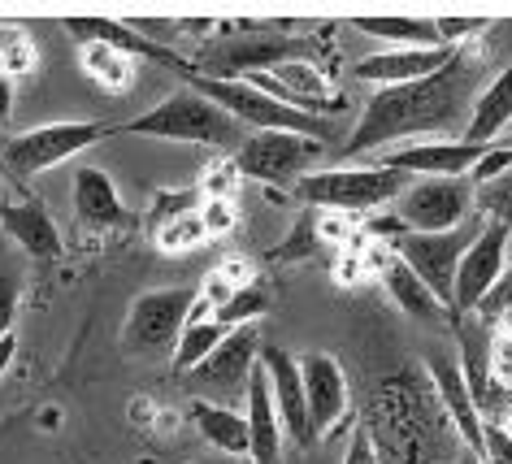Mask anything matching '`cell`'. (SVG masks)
Returning <instances> with one entry per match:
<instances>
[{
	"label": "cell",
	"instance_id": "6da1fadb",
	"mask_svg": "<svg viewBox=\"0 0 512 464\" xmlns=\"http://www.w3.org/2000/svg\"><path fill=\"white\" fill-rule=\"evenodd\" d=\"M486 87V61L473 48H456L452 61L443 70H434L430 79L417 83H400V87H378L374 96L365 100L361 118L343 144L335 148V165H352L356 157H369V152H387L400 139H460L469 122V109L478 92Z\"/></svg>",
	"mask_w": 512,
	"mask_h": 464
},
{
	"label": "cell",
	"instance_id": "7a4b0ae2",
	"mask_svg": "<svg viewBox=\"0 0 512 464\" xmlns=\"http://www.w3.org/2000/svg\"><path fill=\"white\" fill-rule=\"evenodd\" d=\"M361 430L374 443L378 464H456V430L443 417L426 373H382L369 391Z\"/></svg>",
	"mask_w": 512,
	"mask_h": 464
},
{
	"label": "cell",
	"instance_id": "3957f363",
	"mask_svg": "<svg viewBox=\"0 0 512 464\" xmlns=\"http://www.w3.org/2000/svg\"><path fill=\"white\" fill-rule=\"evenodd\" d=\"M213 31L200 48V61H191V74L200 79H248V74L274 70L283 61H313L326 70V57L335 48L313 40V35H283L296 31V22H213ZM330 74V70H326Z\"/></svg>",
	"mask_w": 512,
	"mask_h": 464
},
{
	"label": "cell",
	"instance_id": "277c9868",
	"mask_svg": "<svg viewBox=\"0 0 512 464\" xmlns=\"http://www.w3.org/2000/svg\"><path fill=\"white\" fill-rule=\"evenodd\" d=\"M109 135H144V139H170V144H204V148H222L235 152L248 131L239 122H230L222 109L209 105L200 92L191 87H178L161 100V105L144 109L131 122L109 126Z\"/></svg>",
	"mask_w": 512,
	"mask_h": 464
},
{
	"label": "cell",
	"instance_id": "5b68a950",
	"mask_svg": "<svg viewBox=\"0 0 512 464\" xmlns=\"http://www.w3.org/2000/svg\"><path fill=\"white\" fill-rule=\"evenodd\" d=\"M408 183H413V178L382 170V165H330V170L304 174L296 183V191L317 213L365 217V213L382 209V204H395V196H400Z\"/></svg>",
	"mask_w": 512,
	"mask_h": 464
},
{
	"label": "cell",
	"instance_id": "8992f818",
	"mask_svg": "<svg viewBox=\"0 0 512 464\" xmlns=\"http://www.w3.org/2000/svg\"><path fill=\"white\" fill-rule=\"evenodd\" d=\"M105 135H109V122H44V126H31V131L5 139L0 144V165L22 187L27 178L53 170V165L100 144Z\"/></svg>",
	"mask_w": 512,
	"mask_h": 464
},
{
	"label": "cell",
	"instance_id": "52a82bcc",
	"mask_svg": "<svg viewBox=\"0 0 512 464\" xmlns=\"http://www.w3.org/2000/svg\"><path fill=\"white\" fill-rule=\"evenodd\" d=\"M478 230H482V217L473 213L469 222H460L456 230H443V235H413V230H400L387 248H391V256H400V261L426 282L430 295L447 308V317H452L456 265H460V256L469 252V243L478 239Z\"/></svg>",
	"mask_w": 512,
	"mask_h": 464
},
{
	"label": "cell",
	"instance_id": "ba28073f",
	"mask_svg": "<svg viewBox=\"0 0 512 464\" xmlns=\"http://www.w3.org/2000/svg\"><path fill=\"white\" fill-rule=\"evenodd\" d=\"M391 217L413 235H443L473 217V191L465 178H413L395 196Z\"/></svg>",
	"mask_w": 512,
	"mask_h": 464
},
{
	"label": "cell",
	"instance_id": "9c48e42d",
	"mask_svg": "<svg viewBox=\"0 0 512 464\" xmlns=\"http://www.w3.org/2000/svg\"><path fill=\"white\" fill-rule=\"evenodd\" d=\"M256 356H261V334H256V326L230 330L196 369L183 373L187 391H196V399H209V404L230 408V399H243V391H248Z\"/></svg>",
	"mask_w": 512,
	"mask_h": 464
},
{
	"label": "cell",
	"instance_id": "30bf717a",
	"mask_svg": "<svg viewBox=\"0 0 512 464\" xmlns=\"http://www.w3.org/2000/svg\"><path fill=\"white\" fill-rule=\"evenodd\" d=\"M243 83L256 87V92H265L270 100H278V105L309 113V118L335 122L339 113L348 109V96H343L339 87L330 83V74L322 66H313V61H283V66H274V70L248 74Z\"/></svg>",
	"mask_w": 512,
	"mask_h": 464
},
{
	"label": "cell",
	"instance_id": "8fae6325",
	"mask_svg": "<svg viewBox=\"0 0 512 464\" xmlns=\"http://www.w3.org/2000/svg\"><path fill=\"white\" fill-rule=\"evenodd\" d=\"M322 144L304 135H287V131H256L235 148L230 165L239 170V178H252V183L265 187H287L296 174H304Z\"/></svg>",
	"mask_w": 512,
	"mask_h": 464
},
{
	"label": "cell",
	"instance_id": "7c38bea8",
	"mask_svg": "<svg viewBox=\"0 0 512 464\" xmlns=\"http://www.w3.org/2000/svg\"><path fill=\"white\" fill-rule=\"evenodd\" d=\"M191 304H196V287H157L144 291L126 313L122 343L131 352H157V347H174L178 330L187 326Z\"/></svg>",
	"mask_w": 512,
	"mask_h": 464
},
{
	"label": "cell",
	"instance_id": "4fadbf2b",
	"mask_svg": "<svg viewBox=\"0 0 512 464\" xmlns=\"http://www.w3.org/2000/svg\"><path fill=\"white\" fill-rule=\"evenodd\" d=\"M508 269V230L482 222L478 239L469 243V252L456 265V282H452V317H473L478 304L491 295V287L504 278Z\"/></svg>",
	"mask_w": 512,
	"mask_h": 464
},
{
	"label": "cell",
	"instance_id": "5bb4252c",
	"mask_svg": "<svg viewBox=\"0 0 512 464\" xmlns=\"http://www.w3.org/2000/svg\"><path fill=\"white\" fill-rule=\"evenodd\" d=\"M300 369V391H304V412H309L313 443L326 438L348 412V373L330 352H304L296 356Z\"/></svg>",
	"mask_w": 512,
	"mask_h": 464
},
{
	"label": "cell",
	"instance_id": "9a60e30c",
	"mask_svg": "<svg viewBox=\"0 0 512 464\" xmlns=\"http://www.w3.org/2000/svg\"><path fill=\"white\" fill-rule=\"evenodd\" d=\"M74 222L83 235H131L135 213L126 209L113 178L100 165H79L74 170Z\"/></svg>",
	"mask_w": 512,
	"mask_h": 464
},
{
	"label": "cell",
	"instance_id": "2e32d148",
	"mask_svg": "<svg viewBox=\"0 0 512 464\" xmlns=\"http://www.w3.org/2000/svg\"><path fill=\"white\" fill-rule=\"evenodd\" d=\"M482 148L465 144V139H417V144L387 148L374 165L395 170L404 178H465L478 165Z\"/></svg>",
	"mask_w": 512,
	"mask_h": 464
},
{
	"label": "cell",
	"instance_id": "e0dca14e",
	"mask_svg": "<svg viewBox=\"0 0 512 464\" xmlns=\"http://www.w3.org/2000/svg\"><path fill=\"white\" fill-rule=\"evenodd\" d=\"M261 369L270 382V399H274V417L283 438H291L296 447H313V430H309V412H304V391H300V369L296 356L283 347H261Z\"/></svg>",
	"mask_w": 512,
	"mask_h": 464
},
{
	"label": "cell",
	"instance_id": "ac0fdd59",
	"mask_svg": "<svg viewBox=\"0 0 512 464\" xmlns=\"http://www.w3.org/2000/svg\"><path fill=\"white\" fill-rule=\"evenodd\" d=\"M0 230L9 239H18V248L35 261H61V252H66L53 213L27 191H18V200H0Z\"/></svg>",
	"mask_w": 512,
	"mask_h": 464
},
{
	"label": "cell",
	"instance_id": "d6986e66",
	"mask_svg": "<svg viewBox=\"0 0 512 464\" xmlns=\"http://www.w3.org/2000/svg\"><path fill=\"white\" fill-rule=\"evenodd\" d=\"M61 27L74 35V44L96 40V44L118 48V53H126V57H144V61H157V66H165V70H178L183 79L191 74L187 57H178V53H170V48L152 44L148 35H135L126 22H113V18H61Z\"/></svg>",
	"mask_w": 512,
	"mask_h": 464
},
{
	"label": "cell",
	"instance_id": "ffe728a7",
	"mask_svg": "<svg viewBox=\"0 0 512 464\" xmlns=\"http://www.w3.org/2000/svg\"><path fill=\"white\" fill-rule=\"evenodd\" d=\"M426 378L434 386V395H439V408H443V417L452 421L456 438L465 443L469 456H478L482 451V417H478V408H473L469 386H465V378H460V369L452 365V360L434 356L426 365Z\"/></svg>",
	"mask_w": 512,
	"mask_h": 464
},
{
	"label": "cell",
	"instance_id": "44dd1931",
	"mask_svg": "<svg viewBox=\"0 0 512 464\" xmlns=\"http://www.w3.org/2000/svg\"><path fill=\"white\" fill-rule=\"evenodd\" d=\"M243 421H248V460L252 464H283V430H278L274 417V399H270V382H265V369L256 360L248 391H243Z\"/></svg>",
	"mask_w": 512,
	"mask_h": 464
},
{
	"label": "cell",
	"instance_id": "7402d4cb",
	"mask_svg": "<svg viewBox=\"0 0 512 464\" xmlns=\"http://www.w3.org/2000/svg\"><path fill=\"white\" fill-rule=\"evenodd\" d=\"M456 48H387L374 53L356 66V79L374 83V87H400V83H417L430 79L434 70H443L452 61Z\"/></svg>",
	"mask_w": 512,
	"mask_h": 464
},
{
	"label": "cell",
	"instance_id": "603a6c76",
	"mask_svg": "<svg viewBox=\"0 0 512 464\" xmlns=\"http://www.w3.org/2000/svg\"><path fill=\"white\" fill-rule=\"evenodd\" d=\"M508 122H512V61L478 92L460 139H465V144L486 148V144H495V135H504Z\"/></svg>",
	"mask_w": 512,
	"mask_h": 464
},
{
	"label": "cell",
	"instance_id": "cb8c5ba5",
	"mask_svg": "<svg viewBox=\"0 0 512 464\" xmlns=\"http://www.w3.org/2000/svg\"><path fill=\"white\" fill-rule=\"evenodd\" d=\"M378 282H382V291H387L391 300L400 304V313L417 317V321H439V317H447V308L434 300L430 287L400 261V256H391V261L378 269Z\"/></svg>",
	"mask_w": 512,
	"mask_h": 464
},
{
	"label": "cell",
	"instance_id": "d4e9b609",
	"mask_svg": "<svg viewBox=\"0 0 512 464\" xmlns=\"http://www.w3.org/2000/svg\"><path fill=\"white\" fill-rule=\"evenodd\" d=\"M191 421L204 434V443H213L226 456H248V421L243 412L226 404H209V399H191Z\"/></svg>",
	"mask_w": 512,
	"mask_h": 464
},
{
	"label": "cell",
	"instance_id": "484cf974",
	"mask_svg": "<svg viewBox=\"0 0 512 464\" xmlns=\"http://www.w3.org/2000/svg\"><path fill=\"white\" fill-rule=\"evenodd\" d=\"M79 61H83V74L100 87V92L122 96V92L135 87V57L118 53V48L87 40V44H79Z\"/></svg>",
	"mask_w": 512,
	"mask_h": 464
},
{
	"label": "cell",
	"instance_id": "4316f807",
	"mask_svg": "<svg viewBox=\"0 0 512 464\" xmlns=\"http://www.w3.org/2000/svg\"><path fill=\"white\" fill-rule=\"evenodd\" d=\"M352 27L391 48H443L434 35V18H352Z\"/></svg>",
	"mask_w": 512,
	"mask_h": 464
},
{
	"label": "cell",
	"instance_id": "83f0119b",
	"mask_svg": "<svg viewBox=\"0 0 512 464\" xmlns=\"http://www.w3.org/2000/svg\"><path fill=\"white\" fill-rule=\"evenodd\" d=\"M226 334H230V330H222L213 317H187V326L178 330V339H174V347H170V352H174V369H178V373L196 369L200 360L226 339Z\"/></svg>",
	"mask_w": 512,
	"mask_h": 464
},
{
	"label": "cell",
	"instance_id": "f1b7e54d",
	"mask_svg": "<svg viewBox=\"0 0 512 464\" xmlns=\"http://www.w3.org/2000/svg\"><path fill=\"white\" fill-rule=\"evenodd\" d=\"M270 308V291L261 287V282H248V287H239L230 300L217 308L213 313V321L222 330H239V326H256V317Z\"/></svg>",
	"mask_w": 512,
	"mask_h": 464
},
{
	"label": "cell",
	"instance_id": "f546056e",
	"mask_svg": "<svg viewBox=\"0 0 512 464\" xmlns=\"http://www.w3.org/2000/svg\"><path fill=\"white\" fill-rule=\"evenodd\" d=\"M469 191H473V213H478L482 222L512 230V170H504L482 187H469Z\"/></svg>",
	"mask_w": 512,
	"mask_h": 464
},
{
	"label": "cell",
	"instance_id": "4dcf8cb0",
	"mask_svg": "<svg viewBox=\"0 0 512 464\" xmlns=\"http://www.w3.org/2000/svg\"><path fill=\"white\" fill-rule=\"evenodd\" d=\"M152 239H157L161 252H191V248H204V226H200V213H183L174 217V222H165L152 230Z\"/></svg>",
	"mask_w": 512,
	"mask_h": 464
},
{
	"label": "cell",
	"instance_id": "1f68e13d",
	"mask_svg": "<svg viewBox=\"0 0 512 464\" xmlns=\"http://www.w3.org/2000/svg\"><path fill=\"white\" fill-rule=\"evenodd\" d=\"M35 70V44L22 31H0V74L14 79V74H31Z\"/></svg>",
	"mask_w": 512,
	"mask_h": 464
},
{
	"label": "cell",
	"instance_id": "d6a6232c",
	"mask_svg": "<svg viewBox=\"0 0 512 464\" xmlns=\"http://www.w3.org/2000/svg\"><path fill=\"white\" fill-rule=\"evenodd\" d=\"M239 170L230 161H213L209 170H204V178H200V200H230L235 204V196H239Z\"/></svg>",
	"mask_w": 512,
	"mask_h": 464
},
{
	"label": "cell",
	"instance_id": "836d02e7",
	"mask_svg": "<svg viewBox=\"0 0 512 464\" xmlns=\"http://www.w3.org/2000/svg\"><path fill=\"white\" fill-rule=\"evenodd\" d=\"M491 27H495L491 18H434V35H439L443 48H465L473 35H482Z\"/></svg>",
	"mask_w": 512,
	"mask_h": 464
},
{
	"label": "cell",
	"instance_id": "e575fe53",
	"mask_svg": "<svg viewBox=\"0 0 512 464\" xmlns=\"http://www.w3.org/2000/svg\"><path fill=\"white\" fill-rule=\"evenodd\" d=\"M196 209H200V191H157V200H152V230Z\"/></svg>",
	"mask_w": 512,
	"mask_h": 464
},
{
	"label": "cell",
	"instance_id": "d590c367",
	"mask_svg": "<svg viewBox=\"0 0 512 464\" xmlns=\"http://www.w3.org/2000/svg\"><path fill=\"white\" fill-rule=\"evenodd\" d=\"M200 226H204V239H226L230 230H235V222H239V213H235V204L230 200H200Z\"/></svg>",
	"mask_w": 512,
	"mask_h": 464
},
{
	"label": "cell",
	"instance_id": "8d00e7d4",
	"mask_svg": "<svg viewBox=\"0 0 512 464\" xmlns=\"http://www.w3.org/2000/svg\"><path fill=\"white\" fill-rule=\"evenodd\" d=\"M504 170H512V144H486L478 165L465 174V183L469 187H482V183H491V178H499Z\"/></svg>",
	"mask_w": 512,
	"mask_h": 464
},
{
	"label": "cell",
	"instance_id": "74e56055",
	"mask_svg": "<svg viewBox=\"0 0 512 464\" xmlns=\"http://www.w3.org/2000/svg\"><path fill=\"white\" fill-rule=\"evenodd\" d=\"M478 464H512V430H508V425L482 421V451H478Z\"/></svg>",
	"mask_w": 512,
	"mask_h": 464
},
{
	"label": "cell",
	"instance_id": "f35d334b",
	"mask_svg": "<svg viewBox=\"0 0 512 464\" xmlns=\"http://www.w3.org/2000/svg\"><path fill=\"white\" fill-rule=\"evenodd\" d=\"M317 248V226H313V213H304V222L291 230L283 248H274V261H300V256H309Z\"/></svg>",
	"mask_w": 512,
	"mask_h": 464
},
{
	"label": "cell",
	"instance_id": "ab89813d",
	"mask_svg": "<svg viewBox=\"0 0 512 464\" xmlns=\"http://www.w3.org/2000/svg\"><path fill=\"white\" fill-rule=\"evenodd\" d=\"M486 365H491V378L499 386L512 382V339L508 334H491V347H486Z\"/></svg>",
	"mask_w": 512,
	"mask_h": 464
},
{
	"label": "cell",
	"instance_id": "60d3db41",
	"mask_svg": "<svg viewBox=\"0 0 512 464\" xmlns=\"http://www.w3.org/2000/svg\"><path fill=\"white\" fill-rule=\"evenodd\" d=\"M18 304H22V291H18V278L0 274V339L14 330L18 321Z\"/></svg>",
	"mask_w": 512,
	"mask_h": 464
},
{
	"label": "cell",
	"instance_id": "b9f144b4",
	"mask_svg": "<svg viewBox=\"0 0 512 464\" xmlns=\"http://www.w3.org/2000/svg\"><path fill=\"white\" fill-rule=\"evenodd\" d=\"M213 269H217V274H222L235 291H239V287H248V282H256V269H252L248 256H226V261H217Z\"/></svg>",
	"mask_w": 512,
	"mask_h": 464
},
{
	"label": "cell",
	"instance_id": "7bdbcfd3",
	"mask_svg": "<svg viewBox=\"0 0 512 464\" xmlns=\"http://www.w3.org/2000/svg\"><path fill=\"white\" fill-rule=\"evenodd\" d=\"M343 464H378V456H374V443H369V434L356 425V434H352V443H348V451H343Z\"/></svg>",
	"mask_w": 512,
	"mask_h": 464
},
{
	"label": "cell",
	"instance_id": "ee69618b",
	"mask_svg": "<svg viewBox=\"0 0 512 464\" xmlns=\"http://www.w3.org/2000/svg\"><path fill=\"white\" fill-rule=\"evenodd\" d=\"M9 109H14V79L0 74V126L9 122Z\"/></svg>",
	"mask_w": 512,
	"mask_h": 464
},
{
	"label": "cell",
	"instance_id": "f6af8a7d",
	"mask_svg": "<svg viewBox=\"0 0 512 464\" xmlns=\"http://www.w3.org/2000/svg\"><path fill=\"white\" fill-rule=\"evenodd\" d=\"M14 356H18V330H9L5 339H0V373L9 369V360H14Z\"/></svg>",
	"mask_w": 512,
	"mask_h": 464
},
{
	"label": "cell",
	"instance_id": "bcb514c9",
	"mask_svg": "<svg viewBox=\"0 0 512 464\" xmlns=\"http://www.w3.org/2000/svg\"><path fill=\"white\" fill-rule=\"evenodd\" d=\"M456 464H478V456H469L465 447H460V456H456Z\"/></svg>",
	"mask_w": 512,
	"mask_h": 464
},
{
	"label": "cell",
	"instance_id": "7dc6e473",
	"mask_svg": "<svg viewBox=\"0 0 512 464\" xmlns=\"http://www.w3.org/2000/svg\"><path fill=\"white\" fill-rule=\"evenodd\" d=\"M508 265H512V230H508Z\"/></svg>",
	"mask_w": 512,
	"mask_h": 464
},
{
	"label": "cell",
	"instance_id": "c3c4849f",
	"mask_svg": "<svg viewBox=\"0 0 512 464\" xmlns=\"http://www.w3.org/2000/svg\"><path fill=\"white\" fill-rule=\"evenodd\" d=\"M508 421H512V417H508Z\"/></svg>",
	"mask_w": 512,
	"mask_h": 464
}]
</instances>
